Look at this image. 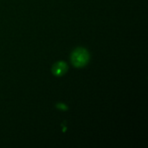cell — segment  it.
Instances as JSON below:
<instances>
[{"label": "cell", "instance_id": "cell-1", "mask_svg": "<svg viewBox=\"0 0 148 148\" xmlns=\"http://www.w3.org/2000/svg\"><path fill=\"white\" fill-rule=\"evenodd\" d=\"M90 59L88 51L84 48L75 49L71 55V62L75 67L82 68L88 64Z\"/></svg>", "mask_w": 148, "mask_h": 148}, {"label": "cell", "instance_id": "cell-2", "mask_svg": "<svg viewBox=\"0 0 148 148\" xmlns=\"http://www.w3.org/2000/svg\"><path fill=\"white\" fill-rule=\"evenodd\" d=\"M68 69H69L68 64L63 61H60L53 65L51 70H52V73L54 75L59 77V76H62L64 74H66Z\"/></svg>", "mask_w": 148, "mask_h": 148}, {"label": "cell", "instance_id": "cell-3", "mask_svg": "<svg viewBox=\"0 0 148 148\" xmlns=\"http://www.w3.org/2000/svg\"><path fill=\"white\" fill-rule=\"evenodd\" d=\"M56 108H58L59 110H62V111H67L68 109H69V107L66 105V104H64V103H57L56 105Z\"/></svg>", "mask_w": 148, "mask_h": 148}]
</instances>
